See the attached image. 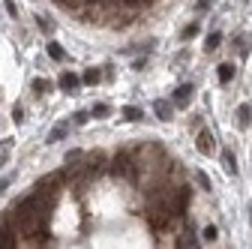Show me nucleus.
<instances>
[{
  "mask_svg": "<svg viewBox=\"0 0 252 249\" xmlns=\"http://www.w3.org/2000/svg\"><path fill=\"white\" fill-rule=\"evenodd\" d=\"M3 9H6V15H9L12 21L21 18V12H18V6H15V0H3Z\"/></svg>",
  "mask_w": 252,
  "mask_h": 249,
  "instance_id": "obj_18",
  "label": "nucleus"
},
{
  "mask_svg": "<svg viewBox=\"0 0 252 249\" xmlns=\"http://www.w3.org/2000/svg\"><path fill=\"white\" fill-rule=\"evenodd\" d=\"M192 93H195V87H192V84H180L177 90L171 93L174 108H186V105H189V99H192Z\"/></svg>",
  "mask_w": 252,
  "mask_h": 249,
  "instance_id": "obj_3",
  "label": "nucleus"
},
{
  "mask_svg": "<svg viewBox=\"0 0 252 249\" xmlns=\"http://www.w3.org/2000/svg\"><path fill=\"white\" fill-rule=\"evenodd\" d=\"M222 168H225V174H237V159H234V153L231 150H222Z\"/></svg>",
  "mask_w": 252,
  "mask_h": 249,
  "instance_id": "obj_9",
  "label": "nucleus"
},
{
  "mask_svg": "<svg viewBox=\"0 0 252 249\" xmlns=\"http://www.w3.org/2000/svg\"><path fill=\"white\" fill-rule=\"evenodd\" d=\"M36 24H39V30H42V33H51V30H54V24L48 21V18H42V15H36Z\"/></svg>",
  "mask_w": 252,
  "mask_h": 249,
  "instance_id": "obj_21",
  "label": "nucleus"
},
{
  "mask_svg": "<svg viewBox=\"0 0 252 249\" xmlns=\"http://www.w3.org/2000/svg\"><path fill=\"white\" fill-rule=\"evenodd\" d=\"M102 78H105V75H102V69H87L84 75H81V81H84V84H90V87H93V84H99Z\"/></svg>",
  "mask_w": 252,
  "mask_h": 249,
  "instance_id": "obj_13",
  "label": "nucleus"
},
{
  "mask_svg": "<svg viewBox=\"0 0 252 249\" xmlns=\"http://www.w3.org/2000/svg\"><path fill=\"white\" fill-rule=\"evenodd\" d=\"M78 84H81V78L75 75V72H63L60 75V90H75Z\"/></svg>",
  "mask_w": 252,
  "mask_h": 249,
  "instance_id": "obj_10",
  "label": "nucleus"
},
{
  "mask_svg": "<svg viewBox=\"0 0 252 249\" xmlns=\"http://www.w3.org/2000/svg\"><path fill=\"white\" fill-rule=\"evenodd\" d=\"M234 63H219V69H216V75H219V81L222 84H231V78H234Z\"/></svg>",
  "mask_w": 252,
  "mask_h": 249,
  "instance_id": "obj_7",
  "label": "nucleus"
},
{
  "mask_svg": "<svg viewBox=\"0 0 252 249\" xmlns=\"http://www.w3.org/2000/svg\"><path fill=\"white\" fill-rule=\"evenodd\" d=\"M213 6V0H198V3H195V12H207Z\"/></svg>",
  "mask_w": 252,
  "mask_h": 249,
  "instance_id": "obj_23",
  "label": "nucleus"
},
{
  "mask_svg": "<svg viewBox=\"0 0 252 249\" xmlns=\"http://www.w3.org/2000/svg\"><path fill=\"white\" fill-rule=\"evenodd\" d=\"M120 114H123V120H126V123H138V120H144V111H141L138 105H123V111H120Z\"/></svg>",
  "mask_w": 252,
  "mask_h": 249,
  "instance_id": "obj_6",
  "label": "nucleus"
},
{
  "mask_svg": "<svg viewBox=\"0 0 252 249\" xmlns=\"http://www.w3.org/2000/svg\"><path fill=\"white\" fill-rule=\"evenodd\" d=\"M9 183H12L9 174H6V177H0V192H6V189H9Z\"/></svg>",
  "mask_w": 252,
  "mask_h": 249,
  "instance_id": "obj_25",
  "label": "nucleus"
},
{
  "mask_svg": "<svg viewBox=\"0 0 252 249\" xmlns=\"http://www.w3.org/2000/svg\"><path fill=\"white\" fill-rule=\"evenodd\" d=\"M87 117H90V111H75V114H72V123H75V126H84Z\"/></svg>",
  "mask_w": 252,
  "mask_h": 249,
  "instance_id": "obj_22",
  "label": "nucleus"
},
{
  "mask_svg": "<svg viewBox=\"0 0 252 249\" xmlns=\"http://www.w3.org/2000/svg\"><path fill=\"white\" fill-rule=\"evenodd\" d=\"M201 237H204L207 243H213V240H219V228H216V225H204V231H201Z\"/></svg>",
  "mask_w": 252,
  "mask_h": 249,
  "instance_id": "obj_20",
  "label": "nucleus"
},
{
  "mask_svg": "<svg viewBox=\"0 0 252 249\" xmlns=\"http://www.w3.org/2000/svg\"><path fill=\"white\" fill-rule=\"evenodd\" d=\"M12 144H15L12 138H6L3 144H0V168H3V165L9 162V150H12Z\"/></svg>",
  "mask_w": 252,
  "mask_h": 249,
  "instance_id": "obj_14",
  "label": "nucleus"
},
{
  "mask_svg": "<svg viewBox=\"0 0 252 249\" xmlns=\"http://www.w3.org/2000/svg\"><path fill=\"white\" fill-rule=\"evenodd\" d=\"M66 132H69V120H66V123H60V126H54L51 132H48V144H54V141L66 138Z\"/></svg>",
  "mask_w": 252,
  "mask_h": 249,
  "instance_id": "obj_12",
  "label": "nucleus"
},
{
  "mask_svg": "<svg viewBox=\"0 0 252 249\" xmlns=\"http://www.w3.org/2000/svg\"><path fill=\"white\" fill-rule=\"evenodd\" d=\"M48 57L51 60H63L66 54H63V45L60 42H48Z\"/></svg>",
  "mask_w": 252,
  "mask_h": 249,
  "instance_id": "obj_15",
  "label": "nucleus"
},
{
  "mask_svg": "<svg viewBox=\"0 0 252 249\" xmlns=\"http://www.w3.org/2000/svg\"><path fill=\"white\" fill-rule=\"evenodd\" d=\"M219 45H222V30H213V33L204 39V51L213 54V51H219Z\"/></svg>",
  "mask_w": 252,
  "mask_h": 249,
  "instance_id": "obj_8",
  "label": "nucleus"
},
{
  "mask_svg": "<svg viewBox=\"0 0 252 249\" xmlns=\"http://www.w3.org/2000/svg\"><path fill=\"white\" fill-rule=\"evenodd\" d=\"M231 45H234V54H240V60H246V57H249L252 36H249L246 30H240V33H234V36H231Z\"/></svg>",
  "mask_w": 252,
  "mask_h": 249,
  "instance_id": "obj_2",
  "label": "nucleus"
},
{
  "mask_svg": "<svg viewBox=\"0 0 252 249\" xmlns=\"http://www.w3.org/2000/svg\"><path fill=\"white\" fill-rule=\"evenodd\" d=\"M198 33H201V24H198V21H189L186 27L180 30V42H189V39H195Z\"/></svg>",
  "mask_w": 252,
  "mask_h": 249,
  "instance_id": "obj_11",
  "label": "nucleus"
},
{
  "mask_svg": "<svg viewBox=\"0 0 252 249\" xmlns=\"http://www.w3.org/2000/svg\"><path fill=\"white\" fill-rule=\"evenodd\" d=\"M30 87H33V93H36V96H42V93L51 90V81H45V78H33V84H30Z\"/></svg>",
  "mask_w": 252,
  "mask_h": 249,
  "instance_id": "obj_16",
  "label": "nucleus"
},
{
  "mask_svg": "<svg viewBox=\"0 0 252 249\" xmlns=\"http://www.w3.org/2000/svg\"><path fill=\"white\" fill-rule=\"evenodd\" d=\"M153 114L168 123V120L174 117V102H162V99H156V102H153Z\"/></svg>",
  "mask_w": 252,
  "mask_h": 249,
  "instance_id": "obj_5",
  "label": "nucleus"
},
{
  "mask_svg": "<svg viewBox=\"0 0 252 249\" xmlns=\"http://www.w3.org/2000/svg\"><path fill=\"white\" fill-rule=\"evenodd\" d=\"M234 123H237L240 129H249V123H252V108H249L246 102L237 105V111H234Z\"/></svg>",
  "mask_w": 252,
  "mask_h": 249,
  "instance_id": "obj_4",
  "label": "nucleus"
},
{
  "mask_svg": "<svg viewBox=\"0 0 252 249\" xmlns=\"http://www.w3.org/2000/svg\"><path fill=\"white\" fill-rule=\"evenodd\" d=\"M195 144H198V153H201V156H213V153H216V138H213L210 129H198Z\"/></svg>",
  "mask_w": 252,
  "mask_h": 249,
  "instance_id": "obj_1",
  "label": "nucleus"
},
{
  "mask_svg": "<svg viewBox=\"0 0 252 249\" xmlns=\"http://www.w3.org/2000/svg\"><path fill=\"white\" fill-rule=\"evenodd\" d=\"M195 183L204 189V192H213V183L207 180V174H201V171H195Z\"/></svg>",
  "mask_w": 252,
  "mask_h": 249,
  "instance_id": "obj_19",
  "label": "nucleus"
},
{
  "mask_svg": "<svg viewBox=\"0 0 252 249\" xmlns=\"http://www.w3.org/2000/svg\"><path fill=\"white\" fill-rule=\"evenodd\" d=\"M108 114H111V108H108L105 102H96V105L90 108V117H96V120H99V117H108Z\"/></svg>",
  "mask_w": 252,
  "mask_h": 249,
  "instance_id": "obj_17",
  "label": "nucleus"
},
{
  "mask_svg": "<svg viewBox=\"0 0 252 249\" xmlns=\"http://www.w3.org/2000/svg\"><path fill=\"white\" fill-rule=\"evenodd\" d=\"M12 120H15V123H24V108H21V105L12 108Z\"/></svg>",
  "mask_w": 252,
  "mask_h": 249,
  "instance_id": "obj_24",
  "label": "nucleus"
}]
</instances>
